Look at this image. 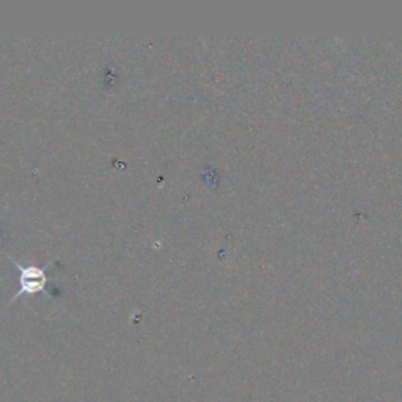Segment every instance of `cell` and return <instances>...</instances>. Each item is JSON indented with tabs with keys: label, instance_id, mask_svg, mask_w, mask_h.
Returning a JSON list of instances; mask_svg holds the SVG:
<instances>
[{
	"label": "cell",
	"instance_id": "6da1fadb",
	"mask_svg": "<svg viewBox=\"0 0 402 402\" xmlns=\"http://www.w3.org/2000/svg\"><path fill=\"white\" fill-rule=\"evenodd\" d=\"M10 261L15 264V267L19 269V291H17L13 299H11V302H15L22 296H33V294H38V292H44L47 296H51L49 292H47L46 286H47V275L44 272L43 267L40 266H35V264H19L13 258H10Z\"/></svg>",
	"mask_w": 402,
	"mask_h": 402
}]
</instances>
